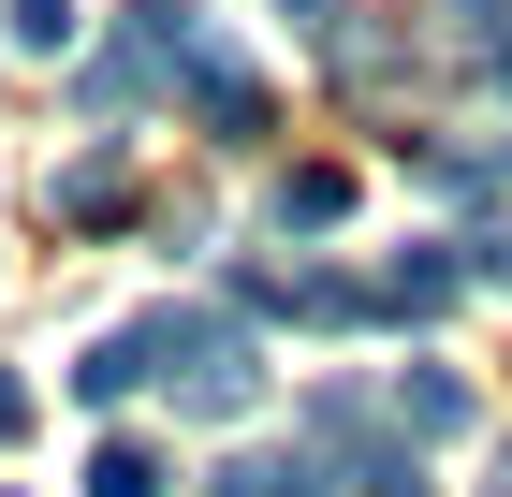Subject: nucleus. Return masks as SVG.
<instances>
[{"label": "nucleus", "mask_w": 512, "mask_h": 497, "mask_svg": "<svg viewBox=\"0 0 512 497\" xmlns=\"http://www.w3.org/2000/svg\"><path fill=\"white\" fill-rule=\"evenodd\" d=\"M0 30L30 44V59H59V44H74V0H0Z\"/></svg>", "instance_id": "9"}, {"label": "nucleus", "mask_w": 512, "mask_h": 497, "mask_svg": "<svg viewBox=\"0 0 512 497\" xmlns=\"http://www.w3.org/2000/svg\"><path fill=\"white\" fill-rule=\"evenodd\" d=\"M176 88H191V117H205V132H235V147H249V132H264V74H249V59H220V44H176Z\"/></svg>", "instance_id": "2"}, {"label": "nucleus", "mask_w": 512, "mask_h": 497, "mask_svg": "<svg viewBox=\"0 0 512 497\" xmlns=\"http://www.w3.org/2000/svg\"><path fill=\"white\" fill-rule=\"evenodd\" d=\"M395 454H425V439H469V381H454V366H395Z\"/></svg>", "instance_id": "3"}, {"label": "nucleus", "mask_w": 512, "mask_h": 497, "mask_svg": "<svg viewBox=\"0 0 512 497\" xmlns=\"http://www.w3.org/2000/svg\"><path fill=\"white\" fill-rule=\"evenodd\" d=\"M118 337H132V366H147L191 424H235L249 395H264V366H249V337L220 322V307H147V322H118Z\"/></svg>", "instance_id": "1"}, {"label": "nucleus", "mask_w": 512, "mask_h": 497, "mask_svg": "<svg viewBox=\"0 0 512 497\" xmlns=\"http://www.w3.org/2000/svg\"><path fill=\"white\" fill-rule=\"evenodd\" d=\"M454 293H469V264H454V249H395V264L366 278V307H381V322H439Z\"/></svg>", "instance_id": "4"}, {"label": "nucleus", "mask_w": 512, "mask_h": 497, "mask_svg": "<svg viewBox=\"0 0 512 497\" xmlns=\"http://www.w3.org/2000/svg\"><path fill=\"white\" fill-rule=\"evenodd\" d=\"M278 15H293V30H337V0H278Z\"/></svg>", "instance_id": "11"}, {"label": "nucleus", "mask_w": 512, "mask_h": 497, "mask_svg": "<svg viewBox=\"0 0 512 497\" xmlns=\"http://www.w3.org/2000/svg\"><path fill=\"white\" fill-rule=\"evenodd\" d=\"M205 497H337V468L293 439V454H235V468H205Z\"/></svg>", "instance_id": "5"}, {"label": "nucleus", "mask_w": 512, "mask_h": 497, "mask_svg": "<svg viewBox=\"0 0 512 497\" xmlns=\"http://www.w3.org/2000/svg\"><path fill=\"white\" fill-rule=\"evenodd\" d=\"M88 497H161V454L147 439H103V454H88Z\"/></svg>", "instance_id": "8"}, {"label": "nucleus", "mask_w": 512, "mask_h": 497, "mask_svg": "<svg viewBox=\"0 0 512 497\" xmlns=\"http://www.w3.org/2000/svg\"><path fill=\"white\" fill-rule=\"evenodd\" d=\"M337 205H352V176H337V161H308V176H278V220H293V234H322Z\"/></svg>", "instance_id": "6"}, {"label": "nucleus", "mask_w": 512, "mask_h": 497, "mask_svg": "<svg viewBox=\"0 0 512 497\" xmlns=\"http://www.w3.org/2000/svg\"><path fill=\"white\" fill-rule=\"evenodd\" d=\"M0 439H30V381H0Z\"/></svg>", "instance_id": "10"}, {"label": "nucleus", "mask_w": 512, "mask_h": 497, "mask_svg": "<svg viewBox=\"0 0 512 497\" xmlns=\"http://www.w3.org/2000/svg\"><path fill=\"white\" fill-rule=\"evenodd\" d=\"M74 395H88V410H132V395H147V366H132V337H103V351H88V366H74Z\"/></svg>", "instance_id": "7"}]
</instances>
